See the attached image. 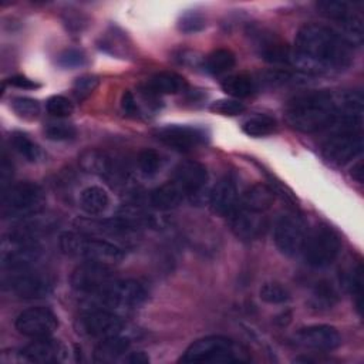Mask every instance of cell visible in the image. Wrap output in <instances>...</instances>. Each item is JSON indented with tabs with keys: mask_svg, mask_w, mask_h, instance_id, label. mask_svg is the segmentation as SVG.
Instances as JSON below:
<instances>
[{
	"mask_svg": "<svg viewBox=\"0 0 364 364\" xmlns=\"http://www.w3.org/2000/svg\"><path fill=\"white\" fill-rule=\"evenodd\" d=\"M11 145L14 151L21 155L28 162H38L43 158L41 148L24 132H13L11 134Z\"/></svg>",
	"mask_w": 364,
	"mask_h": 364,
	"instance_id": "obj_31",
	"label": "cell"
},
{
	"mask_svg": "<svg viewBox=\"0 0 364 364\" xmlns=\"http://www.w3.org/2000/svg\"><path fill=\"white\" fill-rule=\"evenodd\" d=\"M80 331L92 338H107L121 333L122 320L118 313L105 309H92L78 320Z\"/></svg>",
	"mask_w": 364,
	"mask_h": 364,
	"instance_id": "obj_15",
	"label": "cell"
},
{
	"mask_svg": "<svg viewBox=\"0 0 364 364\" xmlns=\"http://www.w3.org/2000/svg\"><path fill=\"white\" fill-rule=\"evenodd\" d=\"M185 78L171 71L155 74L146 84V90L149 94H178L185 90Z\"/></svg>",
	"mask_w": 364,
	"mask_h": 364,
	"instance_id": "obj_26",
	"label": "cell"
},
{
	"mask_svg": "<svg viewBox=\"0 0 364 364\" xmlns=\"http://www.w3.org/2000/svg\"><path fill=\"white\" fill-rule=\"evenodd\" d=\"M317 10L327 18L336 21L341 30V37L353 47L360 46L363 41V21L361 17L353 10L351 4L341 0H321Z\"/></svg>",
	"mask_w": 364,
	"mask_h": 364,
	"instance_id": "obj_9",
	"label": "cell"
},
{
	"mask_svg": "<svg viewBox=\"0 0 364 364\" xmlns=\"http://www.w3.org/2000/svg\"><path fill=\"white\" fill-rule=\"evenodd\" d=\"M129 350V340L127 337H121L119 334L107 337L100 340L98 346L94 350V361L95 363H112L119 357L125 355Z\"/></svg>",
	"mask_w": 364,
	"mask_h": 364,
	"instance_id": "obj_24",
	"label": "cell"
},
{
	"mask_svg": "<svg viewBox=\"0 0 364 364\" xmlns=\"http://www.w3.org/2000/svg\"><path fill=\"white\" fill-rule=\"evenodd\" d=\"M181 363H237L242 358L237 354L235 343L223 336H208L195 340L179 358Z\"/></svg>",
	"mask_w": 364,
	"mask_h": 364,
	"instance_id": "obj_7",
	"label": "cell"
},
{
	"mask_svg": "<svg viewBox=\"0 0 364 364\" xmlns=\"http://www.w3.org/2000/svg\"><path fill=\"white\" fill-rule=\"evenodd\" d=\"M90 297L97 299L95 309L122 313L138 309L146 299V290L136 280H114L100 293Z\"/></svg>",
	"mask_w": 364,
	"mask_h": 364,
	"instance_id": "obj_5",
	"label": "cell"
},
{
	"mask_svg": "<svg viewBox=\"0 0 364 364\" xmlns=\"http://www.w3.org/2000/svg\"><path fill=\"white\" fill-rule=\"evenodd\" d=\"M178 26L183 33H196L205 27V18L196 11H188L181 17Z\"/></svg>",
	"mask_w": 364,
	"mask_h": 364,
	"instance_id": "obj_41",
	"label": "cell"
},
{
	"mask_svg": "<svg viewBox=\"0 0 364 364\" xmlns=\"http://www.w3.org/2000/svg\"><path fill=\"white\" fill-rule=\"evenodd\" d=\"M44 205L43 189L34 182H18L3 191L1 216L4 219H24L37 215Z\"/></svg>",
	"mask_w": 364,
	"mask_h": 364,
	"instance_id": "obj_4",
	"label": "cell"
},
{
	"mask_svg": "<svg viewBox=\"0 0 364 364\" xmlns=\"http://www.w3.org/2000/svg\"><path fill=\"white\" fill-rule=\"evenodd\" d=\"M44 135L51 141H68L77 135V129L68 122L54 121L44 127Z\"/></svg>",
	"mask_w": 364,
	"mask_h": 364,
	"instance_id": "obj_34",
	"label": "cell"
},
{
	"mask_svg": "<svg viewBox=\"0 0 364 364\" xmlns=\"http://www.w3.org/2000/svg\"><path fill=\"white\" fill-rule=\"evenodd\" d=\"M353 178H355L358 182H363V164L358 162L354 168H353V172H351Z\"/></svg>",
	"mask_w": 364,
	"mask_h": 364,
	"instance_id": "obj_47",
	"label": "cell"
},
{
	"mask_svg": "<svg viewBox=\"0 0 364 364\" xmlns=\"http://www.w3.org/2000/svg\"><path fill=\"white\" fill-rule=\"evenodd\" d=\"M82 164L90 172L100 173L108 181L121 182L127 178V171L124 169L121 162L117 158H112L111 155H107L104 152H87V155L82 158Z\"/></svg>",
	"mask_w": 364,
	"mask_h": 364,
	"instance_id": "obj_22",
	"label": "cell"
},
{
	"mask_svg": "<svg viewBox=\"0 0 364 364\" xmlns=\"http://www.w3.org/2000/svg\"><path fill=\"white\" fill-rule=\"evenodd\" d=\"M361 131H331L323 144L324 158L334 165H344L363 152Z\"/></svg>",
	"mask_w": 364,
	"mask_h": 364,
	"instance_id": "obj_11",
	"label": "cell"
},
{
	"mask_svg": "<svg viewBox=\"0 0 364 364\" xmlns=\"http://www.w3.org/2000/svg\"><path fill=\"white\" fill-rule=\"evenodd\" d=\"M156 138L178 151H191L206 141V132L191 125H166L155 132Z\"/></svg>",
	"mask_w": 364,
	"mask_h": 364,
	"instance_id": "obj_17",
	"label": "cell"
},
{
	"mask_svg": "<svg viewBox=\"0 0 364 364\" xmlns=\"http://www.w3.org/2000/svg\"><path fill=\"white\" fill-rule=\"evenodd\" d=\"M124 361L131 363V364H146L149 361V357L142 351H135V353H128V355L124 358Z\"/></svg>",
	"mask_w": 364,
	"mask_h": 364,
	"instance_id": "obj_46",
	"label": "cell"
},
{
	"mask_svg": "<svg viewBox=\"0 0 364 364\" xmlns=\"http://www.w3.org/2000/svg\"><path fill=\"white\" fill-rule=\"evenodd\" d=\"M273 199H274L273 191L266 185L257 183L246 191V193L243 195L239 205L249 210L263 213L264 210H267L272 206Z\"/></svg>",
	"mask_w": 364,
	"mask_h": 364,
	"instance_id": "obj_27",
	"label": "cell"
},
{
	"mask_svg": "<svg viewBox=\"0 0 364 364\" xmlns=\"http://www.w3.org/2000/svg\"><path fill=\"white\" fill-rule=\"evenodd\" d=\"M353 61L351 46L331 27L307 23L296 34L291 65L306 73H338Z\"/></svg>",
	"mask_w": 364,
	"mask_h": 364,
	"instance_id": "obj_1",
	"label": "cell"
},
{
	"mask_svg": "<svg viewBox=\"0 0 364 364\" xmlns=\"http://www.w3.org/2000/svg\"><path fill=\"white\" fill-rule=\"evenodd\" d=\"M20 355L27 363H57L63 360L64 347L48 337L34 338V341L20 351Z\"/></svg>",
	"mask_w": 364,
	"mask_h": 364,
	"instance_id": "obj_21",
	"label": "cell"
},
{
	"mask_svg": "<svg viewBox=\"0 0 364 364\" xmlns=\"http://www.w3.org/2000/svg\"><path fill=\"white\" fill-rule=\"evenodd\" d=\"M60 249L68 256L104 264L118 263L124 257V252L119 246L101 237L78 232H64L60 236Z\"/></svg>",
	"mask_w": 364,
	"mask_h": 364,
	"instance_id": "obj_3",
	"label": "cell"
},
{
	"mask_svg": "<svg viewBox=\"0 0 364 364\" xmlns=\"http://www.w3.org/2000/svg\"><path fill=\"white\" fill-rule=\"evenodd\" d=\"M183 198V191L175 181H172L155 188L149 195V203L158 210H169L176 208Z\"/></svg>",
	"mask_w": 364,
	"mask_h": 364,
	"instance_id": "obj_25",
	"label": "cell"
},
{
	"mask_svg": "<svg viewBox=\"0 0 364 364\" xmlns=\"http://www.w3.org/2000/svg\"><path fill=\"white\" fill-rule=\"evenodd\" d=\"M340 250L338 235L331 228L320 225L307 232L301 253L310 267L324 269L338 257Z\"/></svg>",
	"mask_w": 364,
	"mask_h": 364,
	"instance_id": "obj_6",
	"label": "cell"
},
{
	"mask_svg": "<svg viewBox=\"0 0 364 364\" xmlns=\"http://www.w3.org/2000/svg\"><path fill=\"white\" fill-rule=\"evenodd\" d=\"M284 114L287 122L300 132L330 129L338 117V97L330 91L300 94L287 102Z\"/></svg>",
	"mask_w": 364,
	"mask_h": 364,
	"instance_id": "obj_2",
	"label": "cell"
},
{
	"mask_svg": "<svg viewBox=\"0 0 364 364\" xmlns=\"http://www.w3.org/2000/svg\"><path fill=\"white\" fill-rule=\"evenodd\" d=\"M115 279L108 264L98 262H84L71 273V287L78 293L92 296L105 289Z\"/></svg>",
	"mask_w": 364,
	"mask_h": 364,
	"instance_id": "obj_13",
	"label": "cell"
},
{
	"mask_svg": "<svg viewBox=\"0 0 364 364\" xmlns=\"http://www.w3.org/2000/svg\"><path fill=\"white\" fill-rule=\"evenodd\" d=\"M209 203L215 213L228 218L239 205V193L235 181L229 176L219 179L210 191Z\"/></svg>",
	"mask_w": 364,
	"mask_h": 364,
	"instance_id": "obj_20",
	"label": "cell"
},
{
	"mask_svg": "<svg viewBox=\"0 0 364 364\" xmlns=\"http://www.w3.org/2000/svg\"><path fill=\"white\" fill-rule=\"evenodd\" d=\"M294 340L299 346L314 351H331L341 344L340 333L328 324L303 327L294 334Z\"/></svg>",
	"mask_w": 364,
	"mask_h": 364,
	"instance_id": "obj_16",
	"label": "cell"
},
{
	"mask_svg": "<svg viewBox=\"0 0 364 364\" xmlns=\"http://www.w3.org/2000/svg\"><path fill=\"white\" fill-rule=\"evenodd\" d=\"M54 286L53 277L38 269L11 270L4 280V287L21 299H44L51 294Z\"/></svg>",
	"mask_w": 364,
	"mask_h": 364,
	"instance_id": "obj_8",
	"label": "cell"
},
{
	"mask_svg": "<svg viewBox=\"0 0 364 364\" xmlns=\"http://www.w3.org/2000/svg\"><path fill=\"white\" fill-rule=\"evenodd\" d=\"M210 109L216 114L220 115H229V117H235L239 115L242 112H245L246 107L243 102H240L239 100L235 98H225V100H218L215 102H212Z\"/></svg>",
	"mask_w": 364,
	"mask_h": 364,
	"instance_id": "obj_40",
	"label": "cell"
},
{
	"mask_svg": "<svg viewBox=\"0 0 364 364\" xmlns=\"http://www.w3.org/2000/svg\"><path fill=\"white\" fill-rule=\"evenodd\" d=\"M235 54L228 48H218L213 50L210 54L206 55L203 61V67L210 74H223L233 68L235 65Z\"/></svg>",
	"mask_w": 364,
	"mask_h": 364,
	"instance_id": "obj_30",
	"label": "cell"
},
{
	"mask_svg": "<svg viewBox=\"0 0 364 364\" xmlns=\"http://www.w3.org/2000/svg\"><path fill=\"white\" fill-rule=\"evenodd\" d=\"M41 256L37 240H27L6 235L1 242V266L9 270L31 267Z\"/></svg>",
	"mask_w": 364,
	"mask_h": 364,
	"instance_id": "obj_12",
	"label": "cell"
},
{
	"mask_svg": "<svg viewBox=\"0 0 364 364\" xmlns=\"http://www.w3.org/2000/svg\"><path fill=\"white\" fill-rule=\"evenodd\" d=\"M307 232L309 229L304 219L294 212H287L274 223V243L280 253L286 256H296L301 253Z\"/></svg>",
	"mask_w": 364,
	"mask_h": 364,
	"instance_id": "obj_10",
	"label": "cell"
},
{
	"mask_svg": "<svg viewBox=\"0 0 364 364\" xmlns=\"http://www.w3.org/2000/svg\"><path fill=\"white\" fill-rule=\"evenodd\" d=\"M16 328L20 334L31 338L50 337L57 328V317L47 307H30L16 318Z\"/></svg>",
	"mask_w": 364,
	"mask_h": 364,
	"instance_id": "obj_14",
	"label": "cell"
},
{
	"mask_svg": "<svg viewBox=\"0 0 364 364\" xmlns=\"http://www.w3.org/2000/svg\"><path fill=\"white\" fill-rule=\"evenodd\" d=\"M260 299L269 304H283L290 300V291L280 283L269 282L260 287Z\"/></svg>",
	"mask_w": 364,
	"mask_h": 364,
	"instance_id": "obj_33",
	"label": "cell"
},
{
	"mask_svg": "<svg viewBox=\"0 0 364 364\" xmlns=\"http://www.w3.org/2000/svg\"><path fill=\"white\" fill-rule=\"evenodd\" d=\"M46 109L50 115L55 118H65L73 114L74 107H73V102L64 95H51L46 101Z\"/></svg>",
	"mask_w": 364,
	"mask_h": 364,
	"instance_id": "obj_36",
	"label": "cell"
},
{
	"mask_svg": "<svg viewBox=\"0 0 364 364\" xmlns=\"http://www.w3.org/2000/svg\"><path fill=\"white\" fill-rule=\"evenodd\" d=\"M276 128V119L264 114H256L242 124V131L249 136H266L273 134Z\"/></svg>",
	"mask_w": 364,
	"mask_h": 364,
	"instance_id": "obj_32",
	"label": "cell"
},
{
	"mask_svg": "<svg viewBox=\"0 0 364 364\" xmlns=\"http://www.w3.org/2000/svg\"><path fill=\"white\" fill-rule=\"evenodd\" d=\"M7 82L10 85H13V87L23 88V90H34V88L40 87L36 81H33V80H30V78H27L24 75H13V77H10L7 80Z\"/></svg>",
	"mask_w": 364,
	"mask_h": 364,
	"instance_id": "obj_44",
	"label": "cell"
},
{
	"mask_svg": "<svg viewBox=\"0 0 364 364\" xmlns=\"http://www.w3.org/2000/svg\"><path fill=\"white\" fill-rule=\"evenodd\" d=\"M109 205V196L101 186H87L80 193V208L87 215H101Z\"/></svg>",
	"mask_w": 364,
	"mask_h": 364,
	"instance_id": "obj_28",
	"label": "cell"
},
{
	"mask_svg": "<svg viewBox=\"0 0 364 364\" xmlns=\"http://www.w3.org/2000/svg\"><path fill=\"white\" fill-rule=\"evenodd\" d=\"M138 166L141 172L146 176L155 175L161 168V155L155 149H144L138 155Z\"/></svg>",
	"mask_w": 364,
	"mask_h": 364,
	"instance_id": "obj_37",
	"label": "cell"
},
{
	"mask_svg": "<svg viewBox=\"0 0 364 364\" xmlns=\"http://www.w3.org/2000/svg\"><path fill=\"white\" fill-rule=\"evenodd\" d=\"M313 300L317 307H324V309L331 307L337 300V294H336L331 283L318 282L313 291Z\"/></svg>",
	"mask_w": 364,
	"mask_h": 364,
	"instance_id": "obj_38",
	"label": "cell"
},
{
	"mask_svg": "<svg viewBox=\"0 0 364 364\" xmlns=\"http://www.w3.org/2000/svg\"><path fill=\"white\" fill-rule=\"evenodd\" d=\"M11 176H13V166H11V164L7 161V158L3 155V158H1V165H0V179H1L3 189H6V183L11 179Z\"/></svg>",
	"mask_w": 364,
	"mask_h": 364,
	"instance_id": "obj_45",
	"label": "cell"
},
{
	"mask_svg": "<svg viewBox=\"0 0 364 364\" xmlns=\"http://www.w3.org/2000/svg\"><path fill=\"white\" fill-rule=\"evenodd\" d=\"M100 84V80L98 77L95 75H81L78 77L75 81H74V85H73V94L74 97L78 100V101H84L85 98H88L94 91L95 88L98 87Z\"/></svg>",
	"mask_w": 364,
	"mask_h": 364,
	"instance_id": "obj_39",
	"label": "cell"
},
{
	"mask_svg": "<svg viewBox=\"0 0 364 364\" xmlns=\"http://www.w3.org/2000/svg\"><path fill=\"white\" fill-rule=\"evenodd\" d=\"M259 53L260 57L272 64H287L291 65L293 58V50L287 47V44L279 41L274 37H259Z\"/></svg>",
	"mask_w": 364,
	"mask_h": 364,
	"instance_id": "obj_23",
	"label": "cell"
},
{
	"mask_svg": "<svg viewBox=\"0 0 364 364\" xmlns=\"http://www.w3.org/2000/svg\"><path fill=\"white\" fill-rule=\"evenodd\" d=\"M173 181L181 186L185 196H189L193 200V198L200 195L206 188L209 176L206 168L202 164L186 161L179 164L175 169Z\"/></svg>",
	"mask_w": 364,
	"mask_h": 364,
	"instance_id": "obj_18",
	"label": "cell"
},
{
	"mask_svg": "<svg viewBox=\"0 0 364 364\" xmlns=\"http://www.w3.org/2000/svg\"><path fill=\"white\" fill-rule=\"evenodd\" d=\"M228 220L232 232L242 240L256 239L264 228L263 213L249 210L240 205L228 216Z\"/></svg>",
	"mask_w": 364,
	"mask_h": 364,
	"instance_id": "obj_19",
	"label": "cell"
},
{
	"mask_svg": "<svg viewBox=\"0 0 364 364\" xmlns=\"http://www.w3.org/2000/svg\"><path fill=\"white\" fill-rule=\"evenodd\" d=\"M121 109L127 115H138V104L131 91H124L121 95Z\"/></svg>",
	"mask_w": 364,
	"mask_h": 364,
	"instance_id": "obj_43",
	"label": "cell"
},
{
	"mask_svg": "<svg viewBox=\"0 0 364 364\" xmlns=\"http://www.w3.org/2000/svg\"><path fill=\"white\" fill-rule=\"evenodd\" d=\"M13 111L24 118V119H34L40 114V102L37 100L28 97H16L11 100Z\"/></svg>",
	"mask_w": 364,
	"mask_h": 364,
	"instance_id": "obj_35",
	"label": "cell"
},
{
	"mask_svg": "<svg viewBox=\"0 0 364 364\" xmlns=\"http://www.w3.org/2000/svg\"><path fill=\"white\" fill-rule=\"evenodd\" d=\"M85 63V57L78 50H65L57 57V64L63 68H75Z\"/></svg>",
	"mask_w": 364,
	"mask_h": 364,
	"instance_id": "obj_42",
	"label": "cell"
},
{
	"mask_svg": "<svg viewBox=\"0 0 364 364\" xmlns=\"http://www.w3.org/2000/svg\"><path fill=\"white\" fill-rule=\"evenodd\" d=\"M220 87L228 95L239 100V98L250 97L257 90V80L252 78L250 75L236 74V75L226 77L222 81Z\"/></svg>",
	"mask_w": 364,
	"mask_h": 364,
	"instance_id": "obj_29",
	"label": "cell"
}]
</instances>
